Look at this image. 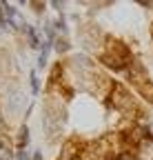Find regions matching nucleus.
I'll use <instances>...</instances> for the list:
<instances>
[{"instance_id": "nucleus-7", "label": "nucleus", "mask_w": 153, "mask_h": 160, "mask_svg": "<svg viewBox=\"0 0 153 160\" xmlns=\"http://www.w3.org/2000/svg\"><path fill=\"white\" fill-rule=\"evenodd\" d=\"M18 160H29V151H18Z\"/></svg>"}, {"instance_id": "nucleus-1", "label": "nucleus", "mask_w": 153, "mask_h": 160, "mask_svg": "<svg viewBox=\"0 0 153 160\" xmlns=\"http://www.w3.org/2000/svg\"><path fill=\"white\" fill-rule=\"evenodd\" d=\"M111 102H113V107H116L118 111H122V113L138 111V105H136V100H133V96H131L124 87H120V85L113 87V91H111Z\"/></svg>"}, {"instance_id": "nucleus-5", "label": "nucleus", "mask_w": 153, "mask_h": 160, "mask_svg": "<svg viewBox=\"0 0 153 160\" xmlns=\"http://www.w3.org/2000/svg\"><path fill=\"white\" fill-rule=\"evenodd\" d=\"M55 51H58V53H67L69 49H71V45H69V40L67 38H55Z\"/></svg>"}, {"instance_id": "nucleus-2", "label": "nucleus", "mask_w": 153, "mask_h": 160, "mask_svg": "<svg viewBox=\"0 0 153 160\" xmlns=\"http://www.w3.org/2000/svg\"><path fill=\"white\" fill-rule=\"evenodd\" d=\"M82 142L78 138H71L62 145V151H60V160H80L82 158Z\"/></svg>"}, {"instance_id": "nucleus-4", "label": "nucleus", "mask_w": 153, "mask_h": 160, "mask_svg": "<svg viewBox=\"0 0 153 160\" xmlns=\"http://www.w3.org/2000/svg\"><path fill=\"white\" fill-rule=\"evenodd\" d=\"M27 142H29V129H27V125H25V127H20V131H18V138H16V145H18V147L22 149V147H25Z\"/></svg>"}, {"instance_id": "nucleus-6", "label": "nucleus", "mask_w": 153, "mask_h": 160, "mask_svg": "<svg viewBox=\"0 0 153 160\" xmlns=\"http://www.w3.org/2000/svg\"><path fill=\"white\" fill-rule=\"evenodd\" d=\"M29 82H31V91H33V93H38V91H40V80H38L36 71H31V76H29Z\"/></svg>"}, {"instance_id": "nucleus-8", "label": "nucleus", "mask_w": 153, "mask_h": 160, "mask_svg": "<svg viewBox=\"0 0 153 160\" xmlns=\"http://www.w3.org/2000/svg\"><path fill=\"white\" fill-rule=\"evenodd\" d=\"M33 160H42V156H40V151H36V156H33Z\"/></svg>"}, {"instance_id": "nucleus-3", "label": "nucleus", "mask_w": 153, "mask_h": 160, "mask_svg": "<svg viewBox=\"0 0 153 160\" xmlns=\"http://www.w3.org/2000/svg\"><path fill=\"white\" fill-rule=\"evenodd\" d=\"M104 53H109V56H116V58H122V60H131V58H129V49H127V47L120 42V40H113V38H109V40H107Z\"/></svg>"}]
</instances>
